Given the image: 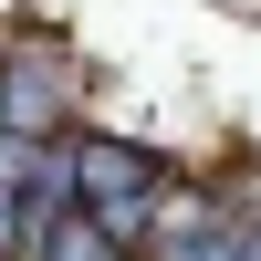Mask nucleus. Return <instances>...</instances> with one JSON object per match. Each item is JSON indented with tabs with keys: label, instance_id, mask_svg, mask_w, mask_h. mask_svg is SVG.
Wrapping results in <instances>:
<instances>
[{
	"label": "nucleus",
	"instance_id": "f257e3e1",
	"mask_svg": "<svg viewBox=\"0 0 261 261\" xmlns=\"http://www.w3.org/2000/svg\"><path fill=\"white\" fill-rule=\"evenodd\" d=\"M63 178H73V220L105 251H146L157 241V199L178 188L157 146H115V136H63Z\"/></svg>",
	"mask_w": 261,
	"mask_h": 261
},
{
	"label": "nucleus",
	"instance_id": "f03ea898",
	"mask_svg": "<svg viewBox=\"0 0 261 261\" xmlns=\"http://www.w3.org/2000/svg\"><path fill=\"white\" fill-rule=\"evenodd\" d=\"M125 261H146V251H125Z\"/></svg>",
	"mask_w": 261,
	"mask_h": 261
}]
</instances>
